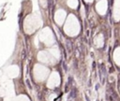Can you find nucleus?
<instances>
[{
    "label": "nucleus",
    "mask_w": 120,
    "mask_h": 101,
    "mask_svg": "<svg viewBox=\"0 0 120 101\" xmlns=\"http://www.w3.org/2000/svg\"><path fill=\"white\" fill-rule=\"evenodd\" d=\"M18 72H19V69L17 66L13 65V66H10L7 69V74H8L9 76L11 77H16L18 75Z\"/></svg>",
    "instance_id": "f03ea898"
},
{
    "label": "nucleus",
    "mask_w": 120,
    "mask_h": 101,
    "mask_svg": "<svg viewBox=\"0 0 120 101\" xmlns=\"http://www.w3.org/2000/svg\"><path fill=\"white\" fill-rule=\"evenodd\" d=\"M38 59L41 62H44V63H47V64L55 63V61L53 60V56L52 57L48 52H45V51H41V52L38 53Z\"/></svg>",
    "instance_id": "f257e3e1"
}]
</instances>
